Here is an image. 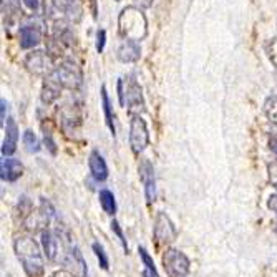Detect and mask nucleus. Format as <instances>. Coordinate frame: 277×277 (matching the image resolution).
Instances as JSON below:
<instances>
[{"label": "nucleus", "instance_id": "obj_13", "mask_svg": "<svg viewBox=\"0 0 277 277\" xmlns=\"http://www.w3.org/2000/svg\"><path fill=\"white\" fill-rule=\"evenodd\" d=\"M22 174H24V164L15 158L4 156L2 163H0V178H2V181L14 182Z\"/></svg>", "mask_w": 277, "mask_h": 277}, {"label": "nucleus", "instance_id": "obj_20", "mask_svg": "<svg viewBox=\"0 0 277 277\" xmlns=\"http://www.w3.org/2000/svg\"><path fill=\"white\" fill-rule=\"evenodd\" d=\"M42 248H44V254L48 260H55L56 254H58V239L52 231L45 229L42 231Z\"/></svg>", "mask_w": 277, "mask_h": 277}, {"label": "nucleus", "instance_id": "obj_39", "mask_svg": "<svg viewBox=\"0 0 277 277\" xmlns=\"http://www.w3.org/2000/svg\"><path fill=\"white\" fill-rule=\"evenodd\" d=\"M116 2H120V0H116Z\"/></svg>", "mask_w": 277, "mask_h": 277}, {"label": "nucleus", "instance_id": "obj_38", "mask_svg": "<svg viewBox=\"0 0 277 277\" xmlns=\"http://www.w3.org/2000/svg\"><path fill=\"white\" fill-rule=\"evenodd\" d=\"M141 276H143V277H154L153 274H151V272H150V270H144V272H143V274H141Z\"/></svg>", "mask_w": 277, "mask_h": 277}, {"label": "nucleus", "instance_id": "obj_5", "mask_svg": "<svg viewBox=\"0 0 277 277\" xmlns=\"http://www.w3.org/2000/svg\"><path fill=\"white\" fill-rule=\"evenodd\" d=\"M25 68H27L30 73L34 75H38V76H48L52 72L55 70L54 66V58L45 54L42 50H34L25 56V62H24Z\"/></svg>", "mask_w": 277, "mask_h": 277}, {"label": "nucleus", "instance_id": "obj_33", "mask_svg": "<svg viewBox=\"0 0 277 277\" xmlns=\"http://www.w3.org/2000/svg\"><path fill=\"white\" fill-rule=\"evenodd\" d=\"M268 206H269V209L272 212H276L277 214V194H272L269 198V201H268Z\"/></svg>", "mask_w": 277, "mask_h": 277}, {"label": "nucleus", "instance_id": "obj_34", "mask_svg": "<svg viewBox=\"0 0 277 277\" xmlns=\"http://www.w3.org/2000/svg\"><path fill=\"white\" fill-rule=\"evenodd\" d=\"M24 4H25V7L30 8L32 12H35V10L38 8V0H24Z\"/></svg>", "mask_w": 277, "mask_h": 277}, {"label": "nucleus", "instance_id": "obj_17", "mask_svg": "<svg viewBox=\"0 0 277 277\" xmlns=\"http://www.w3.org/2000/svg\"><path fill=\"white\" fill-rule=\"evenodd\" d=\"M88 166H90V173L95 181H104L108 178V166L103 156L98 151H92L90 158H88Z\"/></svg>", "mask_w": 277, "mask_h": 277}, {"label": "nucleus", "instance_id": "obj_12", "mask_svg": "<svg viewBox=\"0 0 277 277\" xmlns=\"http://www.w3.org/2000/svg\"><path fill=\"white\" fill-rule=\"evenodd\" d=\"M5 126V140L2 143V154L12 156L17 151V141H18V126L14 118H7L4 123Z\"/></svg>", "mask_w": 277, "mask_h": 277}, {"label": "nucleus", "instance_id": "obj_31", "mask_svg": "<svg viewBox=\"0 0 277 277\" xmlns=\"http://www.w3.org/2000/svg\"><path fill=\"white\" fill-rule=\"evenodd\" d=\"M104 42H106V32L104 30H98L96 32V52L102 54L104 50Z\"/></svg>", "mask_w": 277, "mask_h": 277}, {"label": "nucleus", "instance_id": "obj_6", "mask_svg": "<svg viewBox=\"0 0 277 277\" xmlns=\"http://www.w3.org/2000/svg\"><path fill=\"white\" fill-rule=\"evenodd\" d=\"M56 80L60 82V85L66 88V90H78L82 86V72L76 68V65H73L72 62H64L60 66L52 72Z\"/></svg>", "mask_w": 277, "mask_h": 277}, {"label": "nucleus", "instance_id": "obj_35", "mask_svg": "<svg viewBox=\"0 0 277 277\" xmlns=\"http://www.w3.org/2000/svg\"><path fill=\"white\" fill-rule=\"evenodd\" d=\"M269 148H270V151L277 156V138L276 136H272V138H269Z\"/></svg>", "mask_w": 277, "mask_h": 277}, {"label": "nucleus", "instance_id": "obj_11", "mask_svg": "<svg viewBox=\"0 0 277 277\" xmlns=\"http://www.w3.org/2000/svg\"><path fill=\"white\" fill-rule=\"evenodd\" d=\"M64 266L66 269V272L75 276V277H86V264L83 260V256L78 248H72L66 252L64 259Z\"/></svg>", "mask_w": 277, "mask_h": 277}, {"label": "nucleus", "instance_id": "obj_10", "mask_svg": "<svg viewBox=\"0 0 277 277\" xmlns=\"http://www.w3.org/2000/svg\"><path fill=\"white\" fill-rule=\"evenodd\" d=\"M140 178H141V182H143V186H144L146 201L153 202L156 200V178H154L153 164H151L148 160L141 161V164H140Z\"/></svg>", "mask_w": 277, "mask_h": 277}, {"label": "nucleus", "instance_id": "obj_30", "mask_svg": "<svg viewBox=\"0 0 277 277\" xmlns=\"http://www.w3.org/2000/svg\"><path fill=\"white\" fill-rule=\"evenodd\" d=\"M268 176H269V182L277 190V161H270L268 164Z\"/></svg>", "mask_w": 277, "mask_h": 277}, {"label": "nucleus", "instance_id": "obj_26", "mask_svg": "<svg viewBox=\"0 0 277 277\" xmlns=\"http://www.w3.org/2000/svg\"><path fill=\"white\" fill-rule=\"evenodd\" d=\"M138 252H140L141 260H143V264L146 266V270H150V272L153 274L154 277H160L158 276V270H156V266L153 262V258H151V256L146 252V249L144 248H138Z\"/></svg>", "mask_w": 277, "mask_h": 277}, {"label": "nucleus", "instance_id": "obj_28", "mask_svg": "<svg viewBox=\"0 0 277 277\" xmlns=\"http://www.w3.org/2000/svg\"><path fill=\"white\" fill-rule=\"evenodd\" d=\"M110 226H112V231H113L114 234H116V238L120 239V242H122V246L124 248V250L128 252V242H126V239H124V234H123V231H122V228H120V222L116 221V219H113Z\"/></svg>", "mask_w": 277, "mask_h": 277}, {"label": "nucleus", "instance_id": "obj_19", "mask_svg": "<svg viewBox=\"0 0 277 277\" xmlns=\"http://www.w3.org/2000/svg\"><path fill=\"white\" fill-rule=\"evenodd\" d=\"M56 40L60 42L64 46H73L75 44V35L70 30L68 24L65 22V20H55L54 22V35Z\"/></svg>", "mask_w": 277, "mask_h": 277}, {"label": "nucleus", "instance_id": "obj_16", "mask_svg": "<svg viewBox=\"0 0 277 277\" xmlns=\"http://www.w3.org/2000/svg\"><path fill=\"white\" fill-rule=\"evenodd\" d=\"M140 55H141V48L138 42L134 40H123L116 50L118 60L123 62V64H132V62L140 60Z\"/></svg>", "mask_w": 277, "mask_h": 277}, {"label": "nucleus", "instance_id": "obj_14", "mask_svg": "<svg viewBox=\"0 0 277 277\" xmlns=\"http://www.w3.org/2000/svg\"><path fill=\"white\" fill-rule=\"evenodd\" d=\"M54 7L56 10H60L66 18L72 22H80L82 15H83V7L80 0H52Z\"/></svg>", "mask_w": 277, "mask_h": 277}, {"label": "nucleus", "instance_id": "obj_23", "mask_svg": "<svg viewBox=\"0 0 277 277\" xmlns=\"http://www.w3.org/2000/svg\"><path fill=\"white\" fill-rule=\"evenodd\" d=\"M264 113L270 123L277 124V96H269L264 103Z\"/></svg>", "mask_w": 277, "mask_h": 277}, {"label": "nucleus", "instance_id": "obj_9", "mask_svg": "<svg viewBox=\"0 0 277 277\" xmlns=\"http://www.w3.org/2000/svg\"><path fill=\"white\" fill-rule=\"evenodd\" d=\"M58 118H60L62 128H64V132L66 134L76 133L82 124L80 108L75 106V104H64V106L58 110Z\"/></svg>", "mask_w": 277, "mask_h": 277}, {"label": "nucleus", "instance_id": "obj_25", "mask_svg": "<svg viewBox=\"0 0 277 277\" xmlns=\"http://www.w3.org/2000/svg\"><path fill=\"white\" fill-rule=\"evenodd\" d=\"M24 144L27 146V150L30 153H36V151H40V143L38 140H36L35 133L32 130H27V132L24 133Z\"/></svg>", "mask_w": 277, "mask_h": 277}, {"label": "nucleus", "instance_id": "obj_18", "mask_svg": "<svg viewBox=\"0 0 277 277\" xmlns=\"http://www.w3.org/2000/svg\"><path fill=\"white\" fill-rule=\"evenodd\" d=\"M62 88H64V86L60 85V82L50 73L48 76H45L44 86H42V102L46 103V104L54 103L56 98L60 96Z\"/></svg>", "mask_w": 277, "mask_h": 277}, {"label": "nucleus", "instance_id": "obj_7", "mask_svg": "<svg viewBox=\"0 0 277 277\" xmlns=\"http://www.w3.org/2000/svg\"><path fill=\"white\" fill-rule=\"evenodd\" d=\"M150 143V133L148 128H146L144 120L134 114L132 118V123H130V144H132L133 153H141L144 151V148Z\"/></svg>", "mask_w": 277, "mask_h": 277}, {"label": "nucleus", "instance_id": "obj_21", "mask_svg": "<svg viewBox=\"0 0 277 277\" xmlns=\"http://www.w3.org/2000/svg\"><path fill=\"white\" fill-rule=\"evenodd\" d=\"M102 104H103V112H104V122H106L110 132L114 136V114L112 110V103H110L108 93H106V86H102Z\"/></svg>", "mask_w": 277, "mask_h": 277}, {"label": "nucleus", "instance_id": "obj_4", "mask_svg": "<svg viewBox=\"0 0 277 277\" xmlns=\"http://www.w3.org/2000/svg\"><path fill=\"white\" fill-rule=\"evenodd\" d=\"M190 259L181 250L168 249L163 254V268L168 277H186L190 274Z\"/></svg>", "mask_w": 277, "mask_h": 277}, {"label": "nucleus", "instance_id": "obj_24", "mask_svg": "<svg viewBox=\"0 0 277 277\" xmlns=\"http://www.w3.org/2000/svg\"><path fill=\"white\" fill-rule=\"evenodd\" d=\"M92 249H93V252H95V256H96L98 262H100V268L103 270H108L110 269V260H108L106 252H104L103 246L100 242H93L92 244Z\"/></svg>", "mask_w": 277, "mask_h": 277}, {"label": "nucleus", "instance_id": "obj_1", "mask_svg": "<svg viewBox=\"0 0 277 277\" xmlns=\"http://www.w3.org/2000/svg\"><path fill=\"white\" fill-rule=\"evenodd\" d=\"M14 249L20 262L24 266L25 274L28 277H40L44 274V258L40 254V248L32 238L20 236L15 239Z\"/></svg>", "mask_w": 277, "mask_h": 277}, {"label": "nucleus", "instance_id": "obj_2", "mask_svg": "<svg viewBox=\"0 0 277 277\" xmlns=\"http://www.w3.org/2000/svg\"><path fill=\"white\" fill-rule=\"evenodd\" d=\"M118 30L124 40H143L148 34V22L140 7L130 5L123 8L118 17Z\"/></svg>", "mask_w": 277, "mask_h": 277}, {"label": "nucleus", "instance_id": "obj_15", "mask_svg": "<svg viewBox=\"0 0 277 277\" xmlns=\"http://www.w3.org/2000/svg\"><path fill=\"white\" fill-rule=\"evenodd\" d=\"M18 36L22 48H34L42 42V28L38 25H24L18 30Z\"/></svg>", "mask_w": 277, "mask_h": 277}, {"label": "nucleus", "instance_id": "obj_36", "mask_svg": "<svg viewBox=\"0 0 277 277\" xmlns=\"http://www.w3.org/2000/svg\"><path fill=\"white\" fill-rule=\"evenodd\" d=\"M141 8H148V7H151V4H153V0H134Z\"/></svg>", "mask_w": 277, "mask_h": 277}, {"label": "nucleus", "instance_id": "obj_29", "mask_svg": "<svg viewBox=\"0 0 277 277\" xmlns=\"http://www.w3.org/2000/svg\"><path fill=\"white\" fill-rule=\"evenodd\" d=\"M32 201L28 200L27 196H22L20 198V201H18V209L22 211L24 216H30V212H32Z\"/></svg>", "mask_w": 277, "mask_h": 277}, {"label": "nucleus", "instance_id": "obj_8", "mask_svg": "<svg viewBox=\"0 0 277 277\" xmlns=\"http://www.w3.org/2000/svg\"><path fill=\"white\" fill-rule=\"evenodd\" d=\"M178 236V231L171 219L164 212H160L154 219V239L158 244L173 242Z\"/></svg>", "mask_w": 277, "mask_h": 277}, {"label": "nucleus", "instance_id": "obj_32", "mask_svg": "<svg viewBox=\"0 0 277 277\" xmlns=\"http://www.w3.org/2000/svg\"><path fill=\"white\" fill-rule=\"evenodd\" d=\"M44 143H45V146H46V148H48V151H50L52 154H56V144H55V141L52 140V136H50V134H46V133H45Z\"/></svg>", "mask_w": 277, "mask_h": 277}, {"label": "nucleus", "instance_id": "obj_3", "mask_svg": "<svg viewBox=\"0 0 277 277\" xmlns=\"http://www.w3.org/2000/svg\"><path fill=\"white\" fill-rule=\"evenodd\" d=\"M118 98H120V104L123 108H128V112L132 114L140 113L144 110L141 86L133 76L120 78L118 80Z\"/></svg>", "mask_w": 277, "mask_h": 277}, {"label": "nucleus", "instance_id": "obj_37", "mask_svg": "<svg viewBox=\"0 0 277 277\" xmlns=\"http://www.w3.org/2000/svg\"><path fill=\"white\" fill-rule=\"evenodd\" d=\"M0 104H2V106H0V110H2V123H5V122H7V118H5V110H7V102H5V100H0Z\"/></svg>", "mask_w": 277, "mask_h": 277}, {"label": "nucleus", "instance_id": "obj_22", "mask_svg": "<svg viewBox=\"0 0 277 277\" xmlns=\"http://www.w3.org/2000/svg\"><path fill=\"white\" fill-rule=\"evenodd\" d=\"M98 198H100V204L102 209L108 216H113L116 212V201H114V194L110 190H100L98 192Z\"/></svg>", "mask_w": 277, "mask_h": 277}, {"label": "nucleus", "instance_id": "obj_27", "mask_svg": "<svg viewBox=\"0 0 277 277\" xmlns=\"http://www.w3.org/2000/svg\"><path fill=\"white\" fill-rule=\"evenodd\" d=\"M266 54H268L269 60L277 66V38L269 40L268 44H266Z\"/></svg>", "mask_w": 277, "mask_h": 277}]
</instances>
